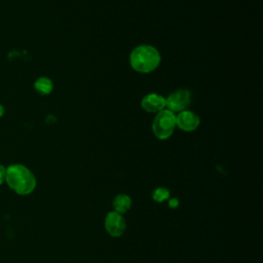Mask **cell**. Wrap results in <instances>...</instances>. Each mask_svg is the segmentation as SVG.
Listing matches in <instances>:
<instances>
[{"label":"cell","instance_id":"1","mask_svg":"<svg viewBox=\"0 0 263 263\" xmlns=\"http://www.w3.org/2000/svg\"><path fill=\"white\" fill-rule=\"evenodd\" d=\"M128 62L134 71L148 74L158 68L161 62V55L159 50L153 45L141 44L130 51Z\"/></svg>","mask_w":263,"mask_h":263},{"label":"cell","instance_id":"2","mask_svg":"<svg viewBox=\"0 0 263 263\" xmlns=\"http://www.w3.org/2000/svg\"><path fill=\"white\" fill-rule=\"evenodd\" d=\"M5 181L16 193L26 195L36 187V179L33 173L23 164H11L5 170Z\"/></svg>","mask_w":263,"mask_h":263},{"label":"cell","instance_id":"3","mask_svg":"<svg viewBox=\"0 0 263 263\" xmlns=\"http://www.w3.org/2000/svg\"><path fill=\"white\" fill-rule=\"evenodd\" d=\"M152 133L158 140H167L171 138L177 127L176 114L167 109H163L155 114L152 121Z\"/></svg>","mask_w":263,"mask_h":263},{"label":"cell","instance_id":"4","mask_svg":"<svg viewBox=\"0 0 263 263\" xmlns=\"http://www.w3.org/2000/svg\"><path fill=\"white\" fill-rule=\"evenodd\" d=\"M191 102V92L186 88H179L165 98V109L177 114L187 109Z\"/></svg>","mask_w":263,"mask_h":263},{"label":"cell","instance_id":"5","mask_svg":"<svg viewBox=\"0 0 263 263\" xmlns=\"http://www.w3.org/2000/svg\"><path fill=\"white\" fill-rule=\"evenodd\" d=\"M176 125L183 132H193L200 125V117L191 110H184L176 114Z\"/></svg>","mask_w":263,"mask_h":263},{"label":"cell","instance_id":"6","mask_svg":"<svg viewBox=\"0 0 263 263\" xmlns=\"http://www.w3.org/2000/svg\"><path fill=\"white\" fill-rule=\"evenodd\" d=\"M104 225H105L106 231L111 236H114V237H118L122 235L126 228V223L123 216L115 211L107 214Z\"/></svg>","mask_w":263,"mask_h":263},{"label":"cell","instance_id":"7","mask_svg":"<svg viewBox=\"0 0 263 263\" xmlns=\"http://www.w3.org/2000/svg\"><path fill=\"white\" fill-rule=\"evenodd\" d=\"M141 107L145 112L156 114L165 109V98L156 92H149L142 98Z\"/></svg>","mask_w":263,"mask_h":263},{"label":"cell","instance_id":"8","mask_svg":"<svg viewBox=\"0 0 263 263\" xmlns=\"http://www.w3.org/2000/svg\"><path fill=\"white\" fill-rule=\"evenodd\" d=\"M34 89L41 96L50 95L53 90V82L46 76H40L34 82Z\"/></svg>","mask_w":263,"mask_h":263},{"label":"cell","instance_id":"9","mask_svg":"<svg viewBox=\"0 0 263 263\" xmlns=\"http://www.w3.org/2000/svg\"><path fill=\"white\" fill-rule=\"evenodd\" d=\"M112 204H113L114 211L122 215L123 213L127 212L130 209L132 199L126 194H118L114 197Z\"/></svg>","mask_w":263,"mask_h":263},{"label":"cell","instance_id":"10","mask_svg":"<svg viewBox=\"0 0 263 263\" xmlns=\"http://www.w3.org/2000/svg\"><path fill=\"white\" fill-rule=\"evenodd\" d=\"M170 197V191L164 187L156 188L152 193V198L156 202H162Z\"/></svg>","mask_w":263,"mask_h":263},{"label":"cell","instance_id":"11","mask_svg":"<svg viewBox=\"0 0 263 263\" xmlns=\"http://www.w3.org/2000/svg\"><path fill=\"white\" fill-rule=\"evenodd\" d=\"M168 205L171 209H176L179 205V200L177 198H171L168 201Z\"/></svg>","mask_w":263,"mask_h":263},{"label":"cell","instance_id":"12","mask_svg":"<svg viewBox=\"0 0 263 263\" xmlns=\"http://www.w3.org/2000/svg\"><path fill=\"white\" fill-rule=\"evenodd\" d=\"M5 170H6V167H4L3 165L0 164V185L5 180Z\"/></svg>","mask_w":263,"mask_h":263},{"label":"cell","instance_id":"13","mask_svg":"<svg viewBox=\"0 0 263 263\" xmlns=\"http://www.w3.org/2000/svg\"><path fill=\"white\" fill-rule=\"evenodd\" d=\"M4 114V107L2 105H0V117Z\"/></svg>","mask_w":263,"mask_h":263}]
</instances>
